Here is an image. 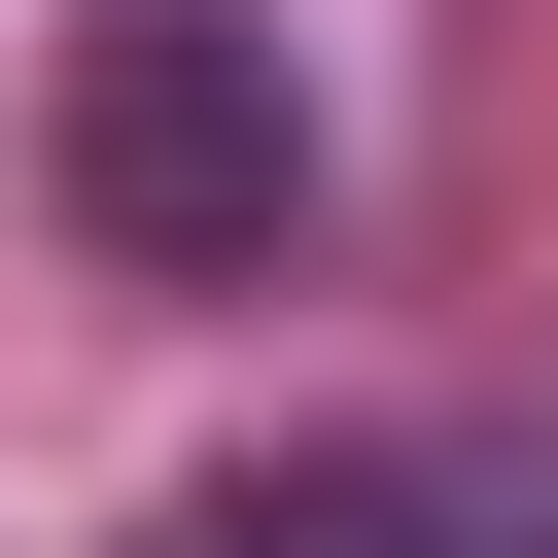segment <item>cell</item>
<instances>
[{"label": "cell", "instance_id": "obj_1", "mask_svg": "<svg viewBox=\"0 0 558 558\" xmlns=\"http://www.w3.org/2000/svg\"><path fill=\"white\" fill-rule=\"evenodd\" d=\"M35 174H70L105 279H279V244H314V70H279V0H105L70 105H35Z\"/></svg>", "mask_w": 558, "mask_h": 558}, {"label": "cell", "instance_id": "obj_2", "mask_svg": "<svg viewBox=\"0 0 558 558\" xmlns=\"http://www.w3.org/2000/svg\"><path fill=\"white\" fill-rule=\"evenodd\" d=\"M174 558H523V523H488L453 453H279V488H209Z\"/></svg>", "mask_w": 558, "mask_h": 558}]
</instances>
